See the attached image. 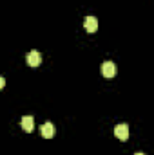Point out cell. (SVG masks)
<instances>
[{
	"label": "cell",
	"instance_id": "1",
	"mask_svg": "<svg viewBox=\"0 0 154 155\" xmlns=\"http://www.w3.org/2000/svg\"><path fill=\"white\" fill-rule=\"evenodd\" d=\"M102 74H103V78H107V79L114 78L116 76V65L113 61H103L102 63Z\"/></svg>",
	"mask_w": 154,
	"mask_h": 155
},
{
	"label": "cell",
	"instance_id": "2",
	"mask_svg": "<svg viewBox=\"0 0 154 155\" xmlns=\"http://www.w3.org/2000/svg\"><path fill=\"white\" fill-rule=\"evenodd\" d=\"M26 61H27L29 67H38L42 63V56H40L38 51H31V52L26 54Z\"/></svg>",
	"mask_w": 154,
	"mask_h": 155
},
{
	"label": "cell",
	"instance_id": "3",
	"mask_svg": "<svg viewBox=\"0 0 154 155\" xmlns=\"http://www.w3.org/2000/svg\"><path fill=\"white\" fill-rule=\"evenodd\" d=\"M114 135L120 141H127V139H129V126H127V124H116L114 126Z\"/></svg>",
	"mask_w": 154,
	"mask_h": 155
},
{
	"label": "cell",
	"instance_id": "4",
	"mask_svg": "<svg viewBox=\"0 0 154 155\" xmlns=\"http://www.w3.org/2000/svg\"><path fill=\"white\" fill-rule=\"evenodd\" d=\"M83 27H85L87 33H94L98 29V20L94 16H85L83 18Z\"/></svg>",
	"mask_w": 154,
	"mask_h": 155
},
{
	"label": "cell",
	"instance_id": "5",
	"mask_svg": "<svg viewBox=\"0 0 154 155\" xmlns=\"http://www.w3.org/2000/svg\"><path fill=\"white\" fill-rule=\"evenodd\" d=\"M40 132H42V137L44 139H51L54 135V124L53 123H44L42 128H40Z\"/></svg>",
	"mask_w": 154,
	"mask_h": 155
},
{
	"label": "cell",
	"instance_id": "6",
	"mask_svg": "<svg viewBox=\"0 0 154 155\" xmlns=\"http://www.w3.org/2000/svg\"><path fill=\"white\" fill-rule=\"evenodd\" d=\"M20 123H22V128H24V132L31 134V132L35 130V119H33L31 116H24Z\"/></svg>",
	"mask_w": 154,
	"mask_h": 155
},
{
	"label": "cell",
	"instance_id": "7",
	"mask_svg": "<svg viewBox=\"0 0 154 155\" xmlns=\"http://www.w3.org/2000/svg\"><path fill=\"white\" fill-rule=\"evenodd\" d=\"M4 85H5V79H4V78H0V88H4Z\"/></svg>",
	"mask_w": 154,
	"mask_h": 155
},
{
	"label": "cell",
	"instance_id": "8",
	"mask_svg": "<svg viewBox=\"0 0 154 155\" xmlns=\"http://www.w3.org/2000/svg\"><path fill=\"white\" fill-rule=\"evenodd\" d=\"M134 155H145V153H134Z\"/></svg>",
	"mask_w": 154,
	"mask_h": 155
}]
</instances>
